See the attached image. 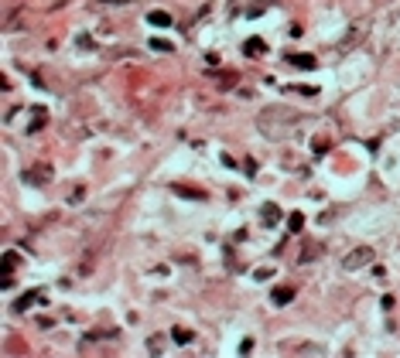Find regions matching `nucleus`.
<instances>
[{
    "instance_id": "nucleus-1",
    "label": "nucleus",
    "mask_w": 400,
    "mask_h": 358,
    "mask_svg": "<svg viewBox=\"0 0 400 358\" xmlns=\"http://www.w3.org/2000/svg\"><path fill=\"white\" fill-rule=\"evenodd\" d=\"M257 126H260V133H267V137H288V133L298 130V116H295V113L284 116V109H267V113L260 116Z\"/></svg>"
},
{
    "instance_id": "nucleus-13",
    "label": "nucleus",
    "mask_w": 400,
    "mask_h": 358,
    "mask_svg": "<svg viewBox=\"0 0 400 358\" xmlns=\"http://www.w3.org/2000/svg\"><path fill=\"white\" fill-rule=\"evenodd\" d=\"M260 219H264L267 225H277V222H281V208H277V205H267V208L260 212Z\"/></svg>"
},
{
    "instance_id": "nucleus-5",
    "label": "nucleus",
    "mask_w": 400,
    "mask_h": 358,
    "mask_svg": "<svg viewBox=\"0 0 400 358\" xmlns=\"http://www.w3.org/2000/svg\"><path fill=\"white\" fill-rule=\"evenodd\" d=\"M28 184H48L52 181V168H45V164H38V168H31L28 175H24Z\"/></svg>"
},
{
    "instance_id": "nucleus-18",
    "label": "nucleus",
    "mask_w": 400,
    "mask_h": 358,
    "mask_svg": "<svg viewBox=\"0 0 400 358\" xmlns=\"http://www.w3.org/2000/svg\"><path fill=\"white\" fill-rule=\"evenodd\" d=\"M315 154H318V157H322V154H328V140H322V137H318V140H315Z\"/></svg>"
},
{
    "instance_id": "nucleus-14",
    "label": "nucleus",
    "mask_w": 400,
    "mask_h": 358,
    "mask_svg": "<svg viewBox=\"0 0 400 358\" xmlns=\"http://www.w3.org/2000/svg\"><path fill=\"white\" fill-rule=\"evenodd\" d=\"M147 21H151V24H158V27H168V24H171V14H165V10H151V14H147Z\"/></svg>"
},
{
    "instance_id": "nucleus-21",
    "label": "nucleus",
    "mask_w": 400,
    "mask_h": 358,
    "mask_svg": "<svg viewBox=\"0 0 400 358\" xmlns=\"http://www.w3.org/2000/svg\"><path fill=\"white\" fill-rule=\"evenodd\" d=\"M240 352H243V355H250V352H253V338H246V342L240 345Z\"/></svg>"
},
{
    "instance_id": "nucleus-17",
    "label": "nucleus",
    "mask_w": 400,
    "mask_h": 358,
    "mask_svg": "<svg viewBox=\"0 0 400 358\" xmlns=\"http://www.w3.org/2000/svg\"><path fill=\"white\" fill-rule=\"evenodd\" d=\"M147 348H151V352H158V355H161V348H165V342H161V335H154V338H151V342H147Z\"/></svg>"
},
{
    "instance_id": "nucleus-19",
    "label": "nucleus",
    "mask_w": 400,
    "mask_h": 358,
    "mask_svg": "<svg viewBox=\"0 0 400 358\" xmlns=\"http://www.w3.org/2000/svg\"><path fill=\"white\" fill-rule=\"evenodd\" d=\"M315 253H318V246H315V243H308V246H304V256H301V260L308 263V260H315Z\"/></svg>"
},
{
    "instance_id": "nucleus-11",
    "label": "nucleus",
    "mask_w": 400,
    "mask_h": 358,
    "mask_svg": "<svg viewBox=\"0 0 400 358\" xmlns=\"http://www.w3.org/2000/svg\"><path fill=\"white\" fill-rule=\"evenodd\" d=\"M38 300H45V290H31V293H24V297L14 304V311H28V307L38 304Z\"/></svg>"
},
{
    "instance_id": "nucleus-3",
    "label": "nucleus",
    "mask_w": 400,
    "mask_h": 358,
    "mask_svg": "<svg viewBox=\"0 0 400 358\" xmlns=\"http://www.w3.org/2000/svg\"><path fill=\"white\" fill-rule=\"evenodd\" d=\"M366 31H370V24H366V21H359V24H352V27L346 31V38H342V45H339V48H342V52H349V48H356V45L363 41V34H366Z\"/></svg>"
},
{
    "instance_id": "nucleus-8",
    "label": "nucleus",
    "mask_w": 400,
    "mask_h": 358,
    "mask_svg": "<svg viewBox=\"0 0 400 358\" xmlns=\"http://www.w3.org/2000/svg\"><path fill=\"white\" fill-rule=\"evenodd\" d=\"M267 52V41L264 38H250L246 45H243V55H250V58H257V55H264Z\"/></svg>"
},
{
    "instance_id": "nucleus-9",
    "label": "nucleus",
    "mask_w": 400,
    "mask_h": 358,
    "mask_svg": "<svg viewBox=\"0 0 400 358\" xmlns=\"http://www.w3.org/2000/svg\"><path fill=\"white\" fill-rule=\"evenodd\" d=\"M31 116H34V120L28 123V133H38V130H41V126L48 123V113H45L41 106H34V109H31Z\"/></svg>"
},
{
    "instance_id": "nucleus-16",
    "label": "nucleus",
    "mask_w": 400,
    "mask_h": 358,
    "mask_svg": "<svg viewBox=\"0 0 400 358\" xmlns=\"http://www.w3.org/2000/svg\"><path fill=\"white\" fill-rule=\"evenodd\" d=\"M288 225H291V232H298L301 225H304V215H301V212H291V215H288Z\"/></svg>"
},
{
    "instance_id": "nucleus-2",
    "label": "nucleus",
    "mask_w": 400,
    "mask_h": 358,
    "mask_svg": "<svg viewBox=\"0 0 400 358\" xmlns=\"http://www.w3.org/2000/svg\"><path fill=\"white\" fill-rule=\"evenodd\" d=\"M373 249L370 246H356V249H349V256L342 260V269H349V273H356V269H363V267H370L373 263Z\"/></svg>"
},
{
    "instance_id": "nucleus-7",
    "label": "nucleus",
    "mask_w": 400,
    "mask_h": 358,
    "mask_svg": "<svg viewBox=\"0 0 400 358\" xmlns=\"http://www.w3.org/2000/svg\"><path fill=\"white\" fill-rule=\"evenodd\" d=\"M288 65H295L301 72H311L315 69V55H288Z\"/></svg>"
},
{
    "instance_id": "nucleus-12",
    "label": "nucleus",
    "mask_w": 400,
    "mask_h": 358,
    "mask_svg": "<svg viewBox=\"0 0 400 358\" xmlns=\"http://www.w3.org/2000/svg\"><path fill=\"white\" fill-rule=\"evenodd\" d=\"M209 76H212V72H209ZM212 79H215V86H219V89H233V86L240 82V79H236V72H215Z\"/></svg>"
},
{
    "instance_id": "nucleus-4",
    "label": "nucleus",
    "mask_w": 400,
    "mask_h": 358,
    "mask_svg": "<svg viewBox=\"0 0 400 358\" xmlns=\"http://www.w3.org/2000/svg\"><path fill=\"white\" fill-rule=\"evenodd\" d=\"M17 260H21L17 253H3V276H0V287H3V290L14 283V267H17Z\"/></svg>"
},
{
    "instance_id": "nucleus-6",
    "label": "nucleus",
    "mask_w": 400,
    "mask_h": 358,
    "mask_svg": "<svg viewBox=\"0 0 400 358\" xmlns=\"http://www.w3.org/2000/svg\"><path fill=\"white\" fill-rule=\"evenodd\" d=\"M171 191H175V194H182V198H196V201H205V191H202V188H192V184H171Z\"/></svg>"
},
{
    "instance_id": "nucleus-20",
    "label": "nucleus",
    "mask_w": 400,
    "mask_h": 358,
    "mask_svg": "<svg viewBox=\"0 0 400 358\" xmlns=\"http://www.w3.org/2000/svg\"><path fill=\"white\" fill-rule=\"evenodd\" d=\"M151 48H158V52H171V45H168V41H158V38L151 41Z\"/></svg>"
},
{
    "instance_id": "nucleus-15",
    "label": "nucleus",
    "mask_w": 400,
    "mask_h": 358,
    "mask_svg": "<svg viewBox=\"0 0 400 358\" xmlns=\"http://www.w3.org/2000/svg\"><path fill=\"white\" fill-rule=\"evenodd\" d=\"M171 338H175L178 345H189V342H196V335H192L189 328H175V331H171Z\"/></svg>"
},
{
    "instance_id": "nucleus-10",
    "label": "nucleus",
    "mask_w": 400,
    "mask_h": 358,
    "mask_svg": "<svg viewBox=\"0 0 400 358\" xmlns=\"http://www.w3.org/2000/svg\"><path fill=\"white\" fill-rule=\"evenodd\" d=\"M271 297H274V304H277V307H284V304H291V300H295V287H274V293H271Z\"/></svg>"
}]
</instances>
